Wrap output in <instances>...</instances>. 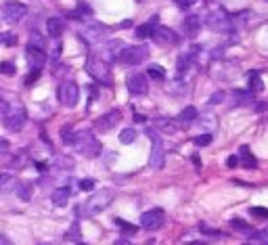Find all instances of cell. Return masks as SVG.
Masks as SVG:
<instances>
[{
  "instance_id": "1",
  "label": "cell",
  "mask_w": 268,
  "mask_h": 245,
  "mask_svg": "<svg viewBox=\"0 0 268 245\" xmlns=\"http://www.w3.org/2000/svg\"><path fill=\"white\" fill-rule=\"evenodd\" d=\"M114 199H115V191H114V188H101V191L95 193L93 197H90V199L86 201V204H84L82 212H84V216L93 218V216L101 214L105 207H109Z\"/></svg>"
},
{
  "instance_id": "2",
  "label": "cell",
  "mask_w": 268,
  "mask_h": 245,
  "mask_svg": "<svg viewBox=\"0 0 268 245\" xmlns=\"http://www.w3.org/2000/svg\"><path fill=\"white\" fill-rule=\"evenodd\" d=\"M74 147H76V151L84 157H96L98 153H101V143H98V138L88 130L76 132L74 134Z\"/></svg>"
},
{
  "instance_id": "3",
  "label": "cell",
  "mask_w": 268,
  "mask_h": 245,
  "mask_svg": "<svg viewBox=\"0 0 268 245\" xmlns=\"http://www.w3.org/2000/svg\"><path fill=\"white\" fill-rule=\"evenodd\" d=\"M86 72L93 75L96 82H101L103 86H114V78H111V72L107 67V63H105L101 57H95V55H90L86 59Z\"/></svg>"
},
{
  "instance_id": "4",
  "label": "cell",
  "mask_w": 268,
  "mask_h": 245,
  "mask_svg": "<svg viewBox=\"0 0 268 245\" xmlns=\"http://www.w3.org/2000/svg\"><path fill=\"white\" fill-rule=\"evenodd\" d=\"M147 136L153 141V147H151V157H149V166L159 170L164 168V159H166V151H164V141L157 136V132L153 128H147Z\"/></svg>"
},
{
  "instance_id": "5",
  "label": "cell",
  "mask_w": 268,
  "mask_h": 245,
  "mask_svg": "<svg viewBox=\"0 0 268 245\" xmlns=\"http://www.w3.org/2000/svg\"><path fill=\"white\" fill-rule=\"evenodd\" d=\"M147 57H149L147 46H128V48H124L119 61H122L124 65H138V63L147 61Z\"/></svg>"
},
{
  "instance_id": "6",
  "label": "cell",
  "mask_w": 268,
  "mask_h": 245,
  "mask_svg": "<svg viewBox=\"0 0 268 245\" xmlns=\"http://www.w3.org/2000/svg\"><path fill=\"white\" fill-rule=\"evenodd\" d=\"M2 120H4V126L9 128L11 132H17V130H21L25 126V120H27V115H25V111H23V107H19V105H15L9 113L6 115H2Z\"/></svg>"
},
{
  "instance_id": "7",
  "label": "cell",
  "mask_w": 268,
  "mask_h": 245,
  "mask_svg": "<svg viewBox=\"0 0 268 245\" xmlns=\"http://www.w3.org/2000/svg\"><path fill=\"white\" fill-rule=\"evenodd\" d=\"M164 222H166V214H164V209H159V207L149 209V212H145L140 216V225L147 230H157L164 226Z\"/></svg>"
},
{
  "instance_id": "8",
  "label": "cell",
  "mask_w": 268,
  "mask_h": 245,
  "mask_svg": "<svg viewBox=\"0 0 268 245\" xmlns=\"http://www.w3.org/2000/svg\"><path fill=\"white\" fill-rule=\"evenodd\" d=\"M77 101H80V88H77V84L74 80L69 82H63L61 86V103L65 105L67 109H74Z\"/></svg>"
},
{
  "instance_id": "9",
  "label": "cell",
  "mask_w": 268,
  "mask_h": 245,
  "mask_svg": "<svg viewBox=\"0 0 268 245\" xmlns=\"http://www.w3.org/2000/svg\"><path fill=\"white\" fill-rule=\"evenodd\" d=\"M124 48H126V44L122 40H109L107 44L101 48V59L107 63V65H111V63H115L119 57H122Z\"/></svg>"
},
{
  "instance_id": "10",
  "label": "cell",
  "mask_w": 268,
  "mask_h": 245,
  "mask_svg": "<svg viewBox=\"0 0 268 245\" xmlns=\"http://www.w3.org/2000/svg\"><path fill=\"white\" fill-rule=\"evenodd\" d=\"M105 32H107V27H105V25L96 23V21H90V23H86V25L82 27V38L88 40L90 44H96V42L103 40Z\"/></svg>"
},
{
  "instance_id": "11",
  "label": "cell",
  "mask_w": 268,
  "mask_h": 245,
  "mask_svg": "<svg viewBox=\"0 0 268 245\" xmlns=\"http://www.w3.org/2000/svg\"><path fill=\"white\" fill-rule=\"evenodd\" d=\"M25 4H21V2H9V4H4V19H6V23H19L21 19L25 17Z\"/></svg>"
},
{
  "instance_id": "12",
  "label": "cell",
  "mask_w": 268,
  "mask_h": 245,
  "mask_svg": "<svg viewBox=\"0 0 268 245\" xmlns=\"http://www.w3.org/2000/svg\"><path fill=\"white\" fill-rule=\"evenodd\" d=\"M128 90L132 94H147V90H149V82H147V78L143 74H130L128 75Z\"/></svg>"
},
{
  "instance_id": "13",
  "label": "cell",
  "mask_w": 268,
  "mask_h": 245,
  "mask_svg": "<svg viewBox=\"0 0 268 245\" xmlns=\"http://www.w3.org/2000/svg\"><path fill=\"white\" fill-rule=\"evenodd\" d=\"M151 38L157 42V44H161V46L176 44V42H178V36H176L170 27H155L153 34H151Z\"/></svg>"
},
{
  "instance_id": "14",
  "label": "cell",
  "mask_w": 268,
  "mask_h": 245,
  "mask_svg": "<svg viewBox=\"0 0 268 245\" xmlns=\"http://www.w3.org/2000/svg\"><path fill=\"white\" fill-rule=\"evenodd\" d=\"M208 25L214 32H229L230 30V17L227 13H214L208 17Z\"/></svg>"
},
{
  "instance_id": "15",
  "label": "cell",
  "mask_w": 268,
  "mask_h": 245,
  "mask_svg": "<svg viewBox=\"0 0 268 245\" xmlns=\"http://www.w3.org/2000/svg\"><path fill=\"white\" fill-rule=\"evenodd\" d=\"M122 120V113H119L117 109H114V111H109L107 115H103L101 120H96V124H95V128L98 130V132H109L114 126Z\"/></svg>"
},
{
  "instance_id": "16",
  "label": "cell",
  "mask_w": 268,
  "mask_h": 245,
  "mask_svg": "<svg viewBox=\"0 0 268 245\" xmlns=\"http://www.w3.org/2000/svg\"><path fill=\"white\" fill-rule=\"evenodd\" d=\"M25 57H27V63H30L32 69H42V67H44V63H46V55H44V51H42V48L27 46Z\"/></svg>"
},
{
  "instance_id": "17",
  "label": "cell",
  "mask_w": 268,
  "mask_h": 245,
  "mask_svg": "<svg viewBox=\"0 0 268 245\" xmlns=\"http://www.w3.org/2000/svg\"><path fill=\"white\" fill-rule=\"evenodd\" d=\"M239 164H241V168H245V170H256L258 168V159L251 155L248 145H243L241 149H239Z\"/></svg>"
},
{
  "instance_id": "18",
  "label": "cell",
  "mask_w": 268,
  "mask_h": 245,
  "mask_svg": "<svg viewBox=\"0 0 268 245\" xmlns=\"http://www.w3.org/2000/svg\"><path fill=\"white\" fill-rule=\"evenodd\" d=\"M182 30H185L187 36H197L201 30V19L199 15H189L185 21H182Z\"/></svg>"
},
{
  "instance_id": "19",
  "label": "cell",
  "mask_w": 268,
  "mask_h": 245,
  "mask_svg": "<svg viewBox=\"0 0 268 245\" xmlns=\"http://www.w3.org/2000/svg\"><path fill=\"white\" fill-rule=\"evenodd\" d=\"M69 197H72V191H69V187H59L53 191V204L57 207H65Z\"/></svg>"
},
{
  "instance_id": "20",
  "label": "cell",
  "mask_w": 268,
  "mask_h": 245,
  "mask_svg": "<svg viewBox=\"0 0 268 245\" xmlns=\"http://www.w3.org/2000/svg\"><path fill=\"white\" fill-rule=\"evenodd\" d=\"M63 27H65V25H63V19H59V17H51V19L46 21V32L51 34L53 38H59L61 36Z\"/></svg>"
},
{
  "instance_id": "21",
  "label": "cell",
  "mask_w": 268,
  "mask_h": 245,
  "mask_svg": "<svg viewBox=\"0 0 268 245\" xmlns=\"http://www.w3.org/2000/svg\"><path fill=\"white\" fill-rule=\"evenodd\" d=\"M17 187V180L11 176V174H0V195L13 191Z\"/></svg>"
},
{
  "instance_id": "22",
  "label": "cell",
  "mask_w": 268,
  "mask_h": 245,
  "mask_svg": "<svg viewBox=\"0 0 268 245\" xmlns=\"http://www.w3.org/2000/svg\"><path fill=\"white\" fill-rule=\"evenodd\" d=\"M249 88L251 93H262L264 90V82H262V74L260 72H249Z\"/></svg>"
},
{
  "instance_id": "23",
  "label": "cell",
  "mask_w": 268,
  "mask_h": 245,
  "mask_svg": "<svg viewBox=\"0 0 268 245\" xmlns=\"http://www.w3.org/2000/svg\"><path fill=\"white\" fill-rule=\"evenodd\" d=\"M195 117H197V109L195 107H185L180 111V115H178V122L182 126H189V124L195 122Z\"/></svg>"
},
{
  "instance_id": "24",
  "label": "cell",
  "mask_w": 268,
  "mask_h": 245,
  "mask_svg": "<svg viewBox=\"0 0 268 245\" xmlns=\"http://www.w3.org/2000/svg\"><path fill=\"white\" fill-rule=\"evenodd\" d=\"M155 23H157V17H153L149 23L138 25V27H136V36H138V38H149L151 34H153V30H155Z\"/></svg>"
},
{
  "instance_id": "25",
  "label": "cell",
  "mask_w": 268,
  "mask_h": 245,
  "mask_svg": "<svg viewBox=\"0 0 268 245\" xmlns=\"http://www.w3.org/2000/svg\"><path fill=\"white\" fill-rule=\"evenodd\" d=\"M230 226L232 228H237V230H241V233H248V237H260L258 233H256V230H253L249 225H245V222H241V220H230Z\"/></svg>"
},
{
  "instance_id": "26",
  "label": "cell",
  "mask_w": 268,
  "mask_h": 245,
  "mask_svg": "<svg viewBox=\"0 0 268 245\" xmlns=\"http://www.w3.org/2000/svg\"><path fill=\"white\" fill-rule=\"evenodd\" d=\"M136 136H138V132L134 128H124L122 134H119V141H122L124 145H130V143L136 141Z\"/></svg>"
},
{
  "instance_id": "27",
  "label": "cell",
  "mask_w": 268,
  "mask_h": 245,
  "mask_svg": "<svg viewBox=\"0 0 268 245\" xmlns=\"http://www.w3.org/2000/svg\"><path fill=\"white\" fill-rule=\"evenodd\" d=\"M114 222H115V225H117L119 228H122V233H124V235H134V233H136V226H134V225H128V222L122 220V218H115Z\"/></svg>"
},
{
  "instance_id": "28",
  "label": "cell",
  "mask_w": 268,
  "mask_h": 245,
  "mask_svg": "<svg viewBox=\"0 0 268 245\" xmlns=\"http://www.w3.org/2000/svg\"><path fill=\"white\" fill-rule=\"evenodd\" d=\"M232 96H235V105H245V103H249L253 96H251V93H243V90H235L232 93Z\"/></svg>"
},
{
  "instance_id": "29",
  "label": "cell",
  "mask_w": 268,
  "mask_h": 245,
  "mask_svg": "<svg viewBox=\"0 0 268 245\" xmlns=\"http://www.w3.org/2000/svg\"><path fill=\"white\" fill-rule=\"evenodd\" d=\"M15 188H17V195H19L21 199L30 201V183H19Z\"/></svg>"
},
{
  "instance_id": "30",
  "label": "cell",
  "mask_w": 268,
  "mask_h": 245,
  "mask_svg": "<svg viewBox=\"0 0 268 245\" xmlns=\"http://www.w3.org/2000/svg\"><path fill=\"white\" fill-rule=\"evenodd\" d=\"M149 75L153 80H164L166 78V72H164V67L161 65H151L149 67Z\"/></svg>"
},
{
  "instance_id": "31",
  "label": "cell",
  "mask_w": 268,
  "mask_h": 245,
  "mask_svg": "<svg viewBox=\"0 0 268 245\" xmlns=\"http://www.w3.org/2000/svg\"><path fill=\"white\" fill-rule=\"evenodd\" d=\"M61 138L65 145H74V134H72V126H63L61 128Z\"/></svg>"
},
{
  "instance_id": "32",
  "label": "cell",
  "mask_w": 268,
  "mask_h": 245,
  "mask_svg": "<svg viewBox=\"0 0 268 245\" xmlns=\"http://www.w3.org/2000/svg\"><path fill=\"white\" fill-rule=\"evenodd\" d=\"M15 65H13L11 61H4V63H0V74H4V75H15Z\"/></svg>"
},
{
  "instance_id": "33",
  "label": "cell",
  "mask_w": 268,
  "mask_h": 245,
  "mask_svg": "<svg viewBox=\"0 0 268 245\" xmlns=\"http://www.w3.org/2000/svg\"><path fill=\"white\" fill-rule=\"evenodd\" d=\"M189 65H191V57H189V55H182L178 59V74H185L189 69Z\"/></svg>"
},
{
  "instance_id": "34",
  "label": "cell",
  "mask_w": 268,
  "mask_h": 245,
  "mask_svg": "<svg viewBox=\"0 0 268 245\" xmlns=\"http://www.w3.org/2000/svg\"><path fill=\"white\" fill-rule=\"evenodd\" d=\"M211 138H214V136H211L210 132H206V134H201V136H195V141H193V143H195L197 147H206V145L211 143Z\"/></svg>"
},
{
  "instance_id": "35",
  "label": "cell",
  "mask_w": 268,
  "mask_h": 245,
  "mask_svg": "<svg viewBox=\"0 0 268 245\" xmlns=\"http://www.w3.org/2000/svg\"><path fill=\"white\" fill-rule=\"evenodd\" d=\"M0 42H2V44H9V46H13V44H17V36H15V34H11V32L0 34Z\"/></svg>"
},
{
  "instance_id": "36",
  "label": "cell",
  "mask_w": 268,
  "mask_h": 245,
  "mask_svg": "<svg viewBox=\"0 0 268 245\" xmlns=\"http://www.w3.org/2000/svg\"><path fill=\"white\" fill-rule=\"evenodd\" d=\"M13 107H15V105H11L9 101H4V94L0 93V115H6Z\"/></svg>"
},
{
  "instance_id": "37",
  "label": "cell",
  "mask_w": 268,
  "mask_h": 245,
  "mask_svg": "<svg viewBox=\"0 0 268 245\" xmlns=\"http://www.w3.org/2000/svg\"><path fill=\"white\" fill-rule=\"evenodd\" d=\"M157 126L161 130H166V132H176V124L164 120V117H159V120H157Z\"/></svg>"
},
{
  "instance_id": "38",
  "label": "cell",
  "mask_w": 268,
  "mask_h": 245,
  "mask_svg": "<svg viewBox=\"0 0 268 245\" xmlns=\"http://www.w3.org/2000/svg\"><path fill=\"white\" fill-rule=\"evenodd\" d=\"M249 214L256 216V218H260V220H266V218H268V209H266V207H251Z\"/></svg>"
},
{
  "instance_id": "39",
  "label": "cell",
  "mask_w": 268,
  "mask_h": 245,
  "mask_svg": "<svg viewBox=\"0 0 268 245\" xmlns=\"http://www.w3.org/2000/svg\"><path fill=\"white\" fill-rule=\"evenodd\" d=\"M38 78H40V69H32V72L27 74V78L23 80V84H25V86H32V84L36 82Z\"/></svg>"
},
{
  "instance_id": "40",
  "label": "cell",
  "mask_w": 268,
  "mask_h": 245,
  "mask_svg": "<svg viewBox=\"0 0 268 245\" xmlns=\"http://www.w3.org/2000/svg\"><path fill=\"white\" fill-rule=\"evenodd\" d=\"M93 187H95V180H90V178L80 180V188H82V191H93Z\"/></svg>"
},
{
  "instance_id": "41",
  "label": "cell",
  "mask_w": 268,
  "mask_h": 245,
  "mask_svg": "<svg viewBox=\"0 0 268 245\" xmlns=\"http://www.w3.org/2000/svg\"><path fill=\"white\" fill-rule=\"evenodd\" d=\"M30 46H34V48H42V46H44V42H42V38L38 36V34H34V36L30 38Z\"/></svg>"
},
{
  "instance_id": "42",
  "label": "cell",
  "mask_w": 268,
  "mask_h": 245,
  "mask_svg": "<svg viewBox=\"0 0 268 245\" xmlns=\"http://www.w3.org/2000/svg\"><path fill=\"white\" fill-rule=\"evenodd\" d=\"M9 149H11L9 141H6V138H0V157L6 155V153H9Z\"/></svg>"
},
{
  "instance_id": "43",
  "label": "cell",
  "mask_w": 268,
  "mask_h": 245,
  "mask_svg": "<svg viewBox=\"0 0 268 245\" xmlns=\"http://www.w3.org/2000/svg\"><path fill=\"white\" fill-rule=\"evenodd\" d=\"M224 96H227L224 93H214V94L210 96V103H211V105H218V103H222V99H224Z\"/></svg>"
},
{
  "instance_id": "44",
  "label": "cell",
  "mask_w": 268,
  "mask_h": 245,
  "mask_svg": "<svg viewBox=\"0 0 268 245\" xmlns=\"http://www.w3.org/2000/svg\"><path fill=\"white\" fill-rule=\"evenodd\" d=\"M197 0H176V4L180 6V9H189V6H193Z\"/></svg>"
},
{
  "instance_id": "45",
  "label": "cell",
  "mask_w": 268,
  "mask_h": 245,
  "mask_svg": "<svg viewBox=\"0 0 268 245\" xmlns=\"http://www.w3.org/2000/svg\"><path fill=\"white\" fill-rule=\"evenodd\" d=\"M227 166H229V168H237V166H239V157H237V155H229V157H227Z\"/></svg>"
},
{
  "instance_id": "46",
  "label": "cell",
  "mask_w": 268,
  "mask_h": 245,
  "mask_svg": "<svg viewBox=\"0 0 268 245\" xmlns=\"http://www.w3.org/2000/svg\"><path fill=\"white\" fill-rule=\"evenodd\" d=\"M201 230H203V233H208V235H211V237H218V235H220L218 230H211V228H208L206 225H201Z\"/></svg>"
},
{
  "instance_id": "47",
  "label": "cell",
  "mask_w": 268,
  "mask_h": 245,
  "mask_svg": "<svg viewBox=\"0 0 268 245\" xmlns=\"http://www.w3.org/2000/svg\"><path fill=\"white\" fill-rule=\"evenodd\" d=\"M0 245H13V241L6 235H0Z\"/></svg>"
},
{
  "instance_id": "48",
  "label": "cell",
  "mask_w": 268,
  "mask_h": 245,
  "mask_svg": "<svg viewBox=\"0 0 268 245\" xmlns=\"http://www.w3.org/2000/svg\"><path fill=\"white\" fill-rule=\"evenodd\" d=\"M115 245H130V243L126 241V239H117V241H115Z\"/></svg>"
},
{
  "instance_id": "49",
  "label": "cell",
  "mask_w": 268,
  "mask_h": 245,
  "mask_svg": "<svg viewBox=\"0 0 268 245\" xmlns=\"http://www.w3.org/2000/svg\"><path fill=\"white\" fill-rule=\"evenodd\" d=\"M187 245H203V243H199V241H193V243H187Z\"/></svg>"
},
{
  "instance_id": "50",
  "label": "cell",
  "mask_w": 268,
  "mask_h": 245,
  "mask_svg": "<svg viewBox=\"0 0 268 245\" xmlns=\"http://www.w3.org/2000/svg\"><path fill=\"white\" fill-rule=\"evenodd\" d=\"M262 245H268V241H266V239H264V241H262Z\"/></svg>"
},
{
  "instance_id": "51",
  "label": "cell",
  "mask_w": 268,
  "mask_h": 245,
  "mask_svg": "<svg viewBox=\"0 0 268 245\" xmlns=\"http://www.w3.org/2000/svg\"><path fill=\"white\" fill-rule=\"evenodd\" d=\"M136 2H145V0H136Z\"/></svg>"
},
{
  "instance_id": "52",
  "label": "cell",
  "mask_w": 268,
  "mask_h": 245,
  "mask_svg": "<svg viewBox=\"0 0 268 245\" xmlns=\"http://www.w3.org/2000/svg\"><path fill=\"white\" fill-rule=\"evenodd\" d=\"M243 245H248V243H243Z\"/></svg>"
},
{
  "instance_id": "53",
  "label": "cell",
  "mask_w": 268,
  "mask_h": 245,
  "mask_svg": "<svg viewBox=\"0 0 268 245\" xmlns=\"http://www.w3.org/2000/svg\"><path fill=\"white\" fill-rule=\"evenodd\" d=\"M266 2H268V0H266Z\"/></svg>"
}]
</instances>
